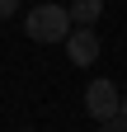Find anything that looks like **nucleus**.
Segmentation results:
<instances>
[{"instance_id": "39448f33", "label": "nucleus", "mask_w": 127, "mask_h": 132, "mask_svg": "<svg viewBox=\"0 0 127 132\" xmlns=\"http://www.w3.org/2000/svg\"><path fill=\"white\" fill-rule=\"evenodd\" d=\"M104 132H127V118H122V113H118V118H108V123H99Z\"/></svg>"}, {"instance_id": "7ed1b4c3", "label": "nucleus", "mask_w": 127, "mask_h": 132, "mask_svg": "<svg viewBox=\"0 0 127 132\" xmlns=\"http://www.w3.org/2000/svg\"><path fill=\"white\" fill-rule=\"evenodd\" d=\"M66 57L75 66H94L99 61V33L94 28H71L66 33Z\"/></svg>"}, {"instance_id": "423d86ee", "label": "nucleus", "mask_w": 127, "mask_h": 132, "mask_svg": "<svg viewBox=\"0 0 127 132\" xmlns=\"http://www.w3.org/2000/svg\"><path fill=\"white\" fill-rule=\"evenodd\" d=\"M19 14V0H0V19H14Z\"/></svg>"}, {"instance_id": "f03ea898", "label": "nucleus", "mask_w": 127, "mask_h": 132, "mask_svg": "<svg viewBox=\"0 0 127 132\" xmlns=\"http://www.w3.org/2000/svg\"><path fill=\"white\" fill-rule=\"evenodd\" d=\"M85 113H89L94 123L118 118V113H122V90H118L108 76H94L89 85H85Z\"/></svg>"}, {"instance_id": "0eeeda50", "label": "nucleus", "mask_w": 127, "mask_h": 132, "mask_svg": "<svg viewBox=\"0 0 127 132\" xmlns=\"http://www.w3.org/2000/svg\"><path fill=\"white\" fill-rule=\"evenodd\" d=\"M122 118H127V90H122Z\"/></svg>"}, {"instance_id": "f257e3e1", "label": "nucleus", "mask_w": 127, "mask_h": 132, "mask_svg": "<svg viewBox=\"0 0 127 132\" xmlns=\"http://www.w3.org/2000/svg\"><path fill=\"white\" fill-rule=\"evenodd\" d=\"M24 33L33 43H66V33H71V14H66V5H33L24 14Z\"/></svg>"}, {"instance_id": "20e7f679", "label": "nucleus", "mask_w": 127, "mask_h": 132, "mask_svg": "<svg viewBox=\"0 0 127 132\" xmlns=\"http://www.w3.org/2000/svg\"><path fill=\"white\" fill-rule=\"evenodd\" d=\"M66 14H71V28H94L104 14V0H71Z\"/></svg>"}]
</instances>
